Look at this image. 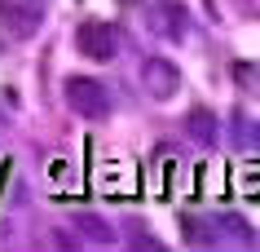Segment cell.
Wrapping results in <instances>:
<instances>
[{
  "label": "cell",
  "instance_id": "7a4b0ae2",
  "mask_svg": "<svg viewBox=\"0 0 260 252\" xmlns=\"http://www.w3.org/2000/svg\"><path fill=\"white\" fill-rule=\"evenodd\" d=\"M75 49H80L84 58H93V62H110V58L119 53V31L110 27V22L88 18V22L75 27Z\"/></svg>",
  "mask_w": 260,
  "mask_h": 252
},
{
  "label": "cell",
  "instance_id": "5b68a950",
  "mask_svg": "<svg viewBox=\"0 0 260 252\" xmlns=\"http://www.w3.org/2000/svg\"><path fill=\"white\" fill-rule=\"evenodd\" d=\"M159 18H164L159 31H164L168 40H185V5L181 0H164L159 5Z\"/></svg>",
  "mask_w": 260,
  "mask_h": 252
},
{
  "label": "cell",
  "instance_id": "52a82bcc",
  "mask_svg": "<svg viewBox=\"0 0 260 252\" xmlns=\"http://www.w3.org/2000/svg\"><path fill=\"white\" fill-rule=\"evenodd\" d=\"M75 226H84L97 243H106V239H110V226L102 221V217H93V212H75Z\"/></svg>",
  "mask_w": 260,
  "mask_h": 252
},
{
  "label": "cell",
  "instance_id": "277c9868",
  "mask_svg": "<svg viewBox=\"0 0 260 252\" xmlns=\"http://www.w3.org/2000/svg\"><path fill=\"white\" fill-rule=\"evenodd\" d=\"M0 27L18 36V40H27L40 31V9H36V0H0Z\"/></svg>",
  "mask_w": 260,
  "mask_h": 252
},
{
  "label": "cell",
  "instance_id": "8992f818",
  "mask_svg": "<svg viewBox=\"0 0 260 252\" xmlns=\"http://www.w3.org/2000/svg\"><path fill=\"white\" fill-rule=\"evenodd\" d=\"M190 137L203 142V146H212V142H216V115L203 111V106H194L190 111Z\"/></svg>",
  "mask_w": 260,
  "mask_h": 252
},
{
  "label": "cell",
  "instance_id": "3957f363",
  "mask_svg": "<svg viewBox=\"0 0 260 252\" xmlns=\"http://www.w3.org/2000/svg\"><path fill=\"white\" fill-rule=\"evenodd\" d=\"M141 84H146V93L154 102H168V98H177V89H181V71L168 58H146L141 62Z\"/></svg>",
  "mask_w": 260,
  "mask_h": 252
},
{
  "label": "cell",
  "instance_id": "6da1fadb",
  "mask_svg": "<svg viewBox=\"0 0 260 252\" xmlns=\"http://www.w3.org/2000/svg\"><path fill=\"white\" fill-rule=\"evenodd\" d=\"M67 93V106L75 115H84V120H106L110 115V93H106V84H97V80H88V75H71L67 84H62Z\"/></svg>",
  "mask_w": 260,
  "mask_h": 252
}]
</instances>
